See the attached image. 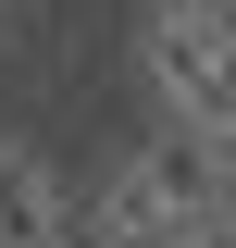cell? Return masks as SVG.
<instances>
[{"label":"cell","instance_id":"obj_5","mask_svg":"<svg viewBox=\"0 0 236 248\" xmlns=\"http://www.w3.org/2000/svg\"><path fill=\"white\" fill-rule=\"evenodd\" d=\"M0 13H13V0H0Z\"/></svg>","mask_w":236,"mask_h":248},{"label":"cell","instance_id":"obj_2","mask_svg":"<svg viewBox=\"0 0 236 248\" xmlns=\"http://www.w3.org/2000/svg\"><path fill=\"white\" fill-rule=\"evenodd\" d=\"M124 161H137V186H149V199H162L174 223H224V186H236V149L211 137V124H149V137H137Z\"/></svg>","mask_w":236,"mask_h":248},{"label":"cell","instance_id":"obj_1","mask_svg":"<svg viewBox=\"0 0 236 248\" xmlns=\"http://www.w3.org/2000/svg\"><path fill=\"white\" fill-rule=\"evenodd\" d=\"M137 75L162 87V124L224 137V13H137Z\"/></svg>","mask_w":236,"mask_h":248},{"label":"cell","instance_id":"obj_3","mask_svg":"<svg viewBox=\"0 0 236 248\" xmlns=\"http://www.w3.org/2000/svg\"><path fill=\"white\" fill-rule=\"evenodd\" d=\"M75 236V199H62V161L37 137H0V248H62Z\"/></svg>","mask_w":236,"mask_h":248},{"label":"cell","instance_id":"obj_4","mask_svg":"<svg viewBox=\"0 0 236 248\" xmlns=\"http://www.w3.org/2000/svg\"><path fill=\"white\" fill-rule=\"evenodd\" d=\"M87 248H174V211L137 186V161L100 174V199H87Z\"/></svg>","mask_w":236,"mask_h":248}]
</instances>
